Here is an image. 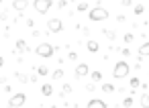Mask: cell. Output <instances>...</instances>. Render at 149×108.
<instances>
[{
  "mask_svg": "<svg viewBox=\"0 0 149 108\" xmlns=\"http://www.w3.org/2000/svg\"><path fill=\"white\" fill-rule=\"evenodd\" d=\"M145 12V6L143 4H135V15H143Z\"/></svg>",
  "mask_w": 149,
  "mask_h": 108,
  "instance_id": "25",
  "label": "cell"
},
{
  "mask_svg": "<svg viewBox=\"0 0 149 108\" xmlns=\"http://www.w3.org/2000/svg\"><path fill=\"white\" fill-rule=\"evenodd\" d=\"M131 106H133V98H131V96H127V98L123 100V108H131Z\"/></svg>",
  "mask_w": 149,
  "mask_h": 108,
  "instance_id": "24",
  "label": "cell"
},
{
  "mask_svg": "<svg viewBox=\"0 0 149 108\" xmlns=\"http://www.w3.org/2000/svg\"><path fill=\"white\" fill-rule=\"evenodd\" d=\"M88 19H90L92 23H100V21L108 19V10L102 8V6H94V8L88 10Z\"/></svg>",
  "mask_w": 149,
  "mask_h": 108,
  "instance_id": "2",
  "label": "cell"
},
{
  "mask_svg": "<svg viewBox=\"0 0 149 108\" xmlns=\"http://www.w3.org/2000/svg\"><path fill=\"white\" fill-rule=\"evenodd\" d=\"M102 35L108 39V41H114L116 39V35H114V31H110V29H102Z\"/></svg>",
  "mask_w": 149,
  "mask_h": 108,
  "instance_id": "15",
  "label": "cell"
},
{
  "mask_svg": "<svg viewBox=\"0 0 149 108\" xmlns=\"http://www.w3.org/2000/svg\"><path fill=\"white\" fill-rule=\"evenodd\" d=\"M78 12H86V10H90V6H88V2H78Z\"/></svg>",
  "mask_w": 149,
  "mask_h": 108,
  "instance_id": "17",
  "label": "cell"
},
{
  "mask_svg": "<svg viewBox=\"0 0 149 108\" xmlns=\"http://www.w3.org/2000/svg\"><path fill=\"white\" fill-rule=\"evenodd\" d=\"M90 80H92V84L102 82V71H92V73H90Z\"/></svg>",
  "mask_w": 149,
  "mask_h": 108,
  "instance_id": "16",
  "label": "cell"
},
{
  "mask_svg": "<svg viewBox=\"0 0 149 108\" xmlns=\"http://www.w3.org/2000/svg\"><path fill=\"white\" fill-rule=\"evenodd\" d=\"M15 47H17V51H21V53L29 51V47H27V41H25V39H19V41L15 43Z\"/></svg>",
  "mask_w": 149,
  "mask_h": 108,
  "instance_id": "11",
  "label": "cell"
},
{
  "mask_svg": "<svg viewBox=\"0 0 149 108\" xmlns=\"http://www.w3.org/2000/svg\"><path fill=\"white\" fill-rule=\"evenodd\" d=\"M74 75H76L78 80H82V78L90 75V65H88V63H78V65H76V71H74Z\"/></svg>",
  "mask_w": 149,
  "mask_h": 108,
  "instance_id": "7",
  "label": "cell"
},
{
  "mask_svg": "<svg viewBox=\"0 0 149 108\" xmlns=\"http://www.w3.org/2000/svg\"><path fill=\"white\" fill-rule=\"evenodd\" d=\"M127 75H129V63H127L125 59L116 61L114 67H112V78H114V80H123V78H127Z\"/></svg>",
  "mask_w": 149,
  "mask_h": 108,
  "instance_id": "1",
  "label": "cell"
},
{
  "mask_svg": "<svg viewBox=\"0 0 149 108\" xmlns=\"http://www.w3.org/2000/svg\"><path fill=\"white\" fill-rule=\"evenodd\" d=\"M63 75H65V71H63V69H55V71H53V80H61Z\"/></svg>",
  "mask_w": 149,
  "mask_h": 108,
  "instance_id": "22",
  "label": "cell"
},
{
  "mask_svg": "<svg viewBox=\"0 0 149 108\" xmlns=\"http://www.w3.org/2000/svg\"><path fill=\"white\" fill-rule=\"evenodd\" d=\"M37 75H49V69H47L45 65H39V67H37Z\"/></svg>",
  "mask_w": 149,
  "mask_h": 108,
  "instance_id": "21",
  "label": "cell"
},
{
  "mask_svg": "<svg viewBox=\"0 0 149 108\" xmlns=\"http://www.w3.org/2000/svg\"><path fill=\"white\" fill-rule=\"evenodd\" d=\"M47 29H49V33H61L63 31V23L59 19H49L47 21Z\"/></svg>",
  "mask_w": 149,
  "mask_h": 108,
  "instance_id": "6",
  "label": "cell"
},
{
  "mask_svg": "<svg viewBox=\"0 0 149 108\" xmlns=\"http://www.w3.org/2000/svg\"><path fill=\"white\" fill-rule=\"evenodd\" d=\"M94 88H96V86H94L92 82H90V84H86V90H88V92H94Z\"/></svg>",
  "mask_w": 149,
  "mask_h": 108,
  "instance_id": "29",
  "label": "cell"
},
{
  "mask_svg": "<svg viewBox=\"0 0 149 108\" xmlns=\"http://www.w3.org/2000/svg\"><path fill=\"white\" fill-rule=\"evenodd\" d=\"M86 49H88L90 53H98V49H100V45H98V41H94V39H90V41H86Z\"/></svg>",
  "mask_w": 149,
  "mask_h": 108,
  "instance_id": "9",
  "label": "cell"
},
{
  "mask_svg": "<svg viewBox=\"0 0 149 108\" xmlns=\"http://www.w3.org/2000/svg\"><path fill=\"white\" fill-rule=\"evenodd\" d=\"M39 108H43V106H39Z\"/></svg>",
  "mask_w": 149,
  "mask_h": 108,
  "instance_id": "31",
  "label": "cell"
},
{
  "mask_svg": "<svg viewBox=\"0 0 149 108\" xmlns=\"http://www.w3.org/2000/svg\"><path fill=\"white\" fill-rule=\"evenodd\" d=\"M86 108H108V106H106V102H102L98 98H92V100H88Z\"/></svg>",
  "mask_w": 149,
  "mask_h": 108,
  "instance_id": "8",
  "label": "cell"
},
{
  "mask_svg": "<svg viewBox=\"0 0 149 108\" xmlns=\"http://www.w3.org/2000/svg\"><path fill=\"white\" fill-rule=\"evenodd\" d=\"M139 104H141V108H149V94H141Z\"/></svg>",
  "mask_w": 149,
  "mask_h": 108,
  "instance_id": "14",
  "label": "cell"
},
{
  "mask_svg": "<svg viewBox=\"0 0 149 108\" xmlns=\"http://www.w3.org/2000/svg\"><path fill=\"white\" fill-rule=\"evenodd\" d=\"M120 53H123L125 57H129V55H131V49H127V47H123V51H120Z\"/></svg>",
  "mask_w": 149,
  "mask_h": 108,
  "instance_id": "28",
  "label": "cell"
},
{
  "mask_svg": "<svg viewBox=\"0 0 149 108\" xmlns=\"http://www.w3.org/2000/svg\"><path fill=\"white\" fill-rule=\"evenodd\" d=\"M68 94H72V86H70V84H63V88H61V96H68Z\"/></svg>",
  "mask_w": 149,
  "mask_h": 108,
  "instance_id": "23",
  "label": "cell"
},
{
  "mask_svg": "<svg viewBox=\"0 0 149 108\" xmlns=\"http://www.w3.org/2000/svg\"><path fill=\"white\" fill-rule=\"evenodd\" d=\"M51 6H53V0H35V2H33V8L39 15H47Z\"/></svg>",
  "mask_w": 149,
  "mask_h": 108,
  "instance_id": "4",
  "label": "cell"
},
{
  "mask_svg": "<svg viewBox=\"0 0 149 108\" xmlns=\"http://www.w3.org/2000/svg\"><path fill=\"white\" fill-rule=\"evenodd\" d=\"M129 86H131V90H137V88L141 86V82H139V78H133V80H129Z\"/></svg>",
  "mask_w": 149,
  "mask_h": 108,
  "instance_id": "18",
  "label": "cell"
},
{
  "mask_svg": "<svg viewBox=\"0 0 149 108\" xmlns=\"http://www.w3.org/2000/svg\"><path fill=\"white\" fill-rule=\"evenodd\" d=\"M4 65V57H0V67H2Z\"/></svg>",
  "mask_w": 149,
  "mask_h": 108,
  "instance_id": "30",
  "label": "cell"
},
{
  "mask_svg": "<svg viewBox=\"0 0 149 108\" xmlns=\"http://www.w3.org/2000/svg\"><path fill=\"white\" fill-rule=\"evenodd\" d=\"M102 92H104V94H112V92H114V86H112V84H102Z\"/></svg>",
  "mask_w": 149,
  "mask_h": 108,
  "instance_id": "19",
  "label": "cell"
},
{
  "mask_svg": "<svg viewBox=\"0 0 149 108\" xmlns=\"http://www.w3.org/2000/svg\"><path fill=\"white\" fill-rule=\"evenodd\" d=\"M55 51H57V47H55V45H51V43H41V45H37V49H35V53H37L39 57H43V59L51 57Z\"/></svg>",
  "mask_w": 149,
  "mask_h": 108,
  "instance_id": "3",
  "label": "cell"
},
{
  "mask_svg": "<svg viewBox=\"0 0 149 108\" xmlns=\"http://www.w3.org/2000/svg\"><path fill=\"white\" fill-rule=\"evenodd\" d=\"M13 6H15V10L23 12V10L29 6V2H27V0H15V2H13Z\"/></svg>",
  "mask_w": 149,
  "mask_h": 108,
  "instance_id": "10",
  "label": "cell"
},
{
  "mask_svg": "<svg viewBox=\"0 0 149 108\" xmlns=\"http://www.w3.org/2000/svg\"><path fill=\"white\" fill-rule=\"evenodd\" d=\"M41 94H43V96H51V94H53V86H51V84H43V86H41Z\"/></svg>",
  "mask_w": 149,
  "mask_h": 108,
  "instance_id": "13",
  "label": "cell"
},
{
  "mask_svg": "<svg viewBox=\"0 0 149 108\" xmlns=\"http://www.w3.org/2000/svg\"><path fill=\"white\" fill-rule=\"evenodd\" d=\"M137 53H139V57H145V55H149V41H145L139 49H137Z\"/></svg>",
  "mask_w": 149,
  "mask_h": 108,
  "instance_id": "12",
  "label": "cell"
},
{
  "mask_svg": "<svg viewBox=\"0 0 149 108\" xmlns=\"http://www.w3.org/2000/svg\"><path fill=\"white\" fill-rule=\"evenodd\" d=\"M25 102H27V94L19 92V94H15V96L8 98V108H21Z\"/></svg>",
  "mask_w": 149,
  "mask_h": 108,
  "instance_id": "5",
  "label": "cell"
},
{
  "mask_svg": "<svg viewBox=\"0 0 149 108\" xmlns=\"http://www.w3.org/2000/svg\"><path fill=\"white\" fill-rule=\"evenodd\" d=\"M17 80H19L21 84H27V82H29V78H27L25 73H17Z\"/></svg>",
  "mask_w": 149,
  "mask_h": 108,
  "instance_id": "26",
  "label": "cell"
},
{
  "mask_svg": "<svg viewBox=\"0 0 149 108\" xmlns=\"http://www.w3.org/2000/svg\"><path fill=\"white\" fill-rule=\"evenodd\" d=\"M68 59H70V61H76V59H78V53H76V51H70V53H68Z\"/></svg>",
  "mask_w": 149,
  "mask_h": 108,
  "instance_id": "27",
  "label": "cell"
},
{
  "mask_svg": "<svg viewBox=\"0 0 149 108\" xmlns=\"http://www.w3.org/2000/svg\"><path fill=\"white\" fill-rule=\"evenodd\" d=\"M123 41H125V43L129 45V43H133V41H135V35H133V33H125V37H123Z\"/></svg>",
  "mask_w": 149,
  "mask_h": 108,
  "instance_id": "20",
  "label": "cell"
}]
</instances>
